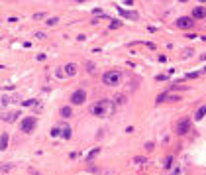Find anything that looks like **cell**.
<instances>
[{"mask_svg":"<svg viewBox=\"0 0 206 175\" xmlns=\"http://www.w3.org/2000/svg\"><path fill=\"white\" fill-rule=\"evenodd\" d=\"M167 100H169V93H161L159 97L155 98V103H157V104H161V103H167Z\"/></svg>","mask_w":206,"mask_h":175,"instance_id":"cell-13","label":"cell"},{"mask_svg":"<svg viewBox=\"0 0 206 175\" xmlns=\"http://www.w3.org/2000/svg\"><path fill=\"white\" fill-rule=\"evenodd\" d=\"M102 83H104L106 87H116V85H120L122 83V73L120 71H106L104 75H102Z\"/></svg>","mask_w":206,"mask_h":175,"instance_id":"cell-2","label":"cell"},{"mask_svg":"<svg viewBox=\"0 0 206 175\" xmlns=\"http://www.w3.org/2000/svg\"><path fill=\"white\" fill-rule=\"evenodd\" d=\"M98 154H100V148H94V150H90V151H88V156H86V162H92V159L96 157Z\"/></svg>","mask_w":206,"mask_h":175,"instance_id":"cell-10","label":"cell"},{"mask_svg":"<svg viewBox=\"0 0 206 175\" xmlns=\"http://www.w3.org/2000/svg\"><path fill=\"white\" fill-rule=\"evenodd\" d=\"M35 104V100L33 98H29V100H24V103H22V106H33Z\"/></svg>","mask_w":206,"mask_h":175,"instance_id":"cell-19","label":"cell"},{"mask_svg":"<svg viewBox=\"0 0 206 175\" xmlns=\"http://www.w3.org/2000/svg\"><path fill=\"white\" fill-rule=\"evenodd\" d=\"M35 126H38V120H35L33 116H26V118H22V122H20V130H22L24 134L33 132Z\"/></svg>","mask_w":206,"mask_h":175,"instance_id":"cell-3","label":"cell"},{"mask_svg":"<svg viewBox=\"0 0 206 175\" xmlns=\"http://www.w3.org/2000/svg\"><path fill=\"white\" fill-rule=\"evenodd\" d=\"M204 71H206V69H204Z\"/></svg>","mask_w":206,"mask_h":175,"instance_id":"cell-29","label":"cell"},{"mask_svg":"<svg viewBox=\"0 0 206 175\" xmlns=\"http://www.w3.org/2000/svg\"><path fill=\"white\" fill-rule=\"evenodd\" d=\"M61 128H63V134H61V136H63V138H71V134H73L71 128H69V126H61Z\"/></svg>","mask_w":206,"mask_h":175,"instance_id":"cell-17","label":"cell"},{"mask_svg":"<svg viewBox=\"0 0 206 175\" xmlns=\"http://www.w3.org/2000/svg\"><path fill=\"white\" fill-rule=\"evenodd\" d=\"M118 12H120L122 16H126V18H131V20H136V18H137V14H136V12H126V10H122V8L118 10Z\"/></svg>","mask_w":206,"mask_h":175,"instance_id":"cell-14","label":"cell"},{"mask_svg":"<svg viewBox=\"0 0 206 175\" xmlns=\"http://www.w3.org/2000/svg\"><path fill=\"white\" fill-rule=\"evenodd\" d=\"M0 142H2V144H0V150L4 151L6 148H8V134H6V132L2 134V138H0Z\"/></svg>","mask_w":206,"mask_h":175,"instance_id":"cell-12","label":"cell"},{"mask_svg":"<svg viewBox=\"0 0 206 175\" xmlns=\"http://www.w3.org/2000/svg\"><path fill=\"white\" fill-rule=\"evenodd\" d=\"M188 130H190V118H181L179 122H177V126H175V132L179 136H185Z\"/></svg>","mask_w":206,"mask_h":175,"instance_id":"cell-4","label":"cell"},{"mask_svg":"<svg viewBox=\"0 0 206 175\" xmlns=\"http://www.w3.org/2000/svg\"><path fill=\"white\" fill-rule=\"evenodd\" d=\"M8 103H10V98H8V97H6V94H4V97H2V106H6Z\"/></svg>","mask_w":206,"mask_h":175,"instance_id":"cell-22","label":"cell"},{"mask_svg":"<svg viewBox=\"0 0 206 175\" xmlns=\"http://www.w3.org/2000/svg\"><path fill=\"white\" fill-rule=\"evenodd\" d=\"M204 116H206V104H204V106H200V108L196 110V114H194V120H200V118H204Z\"/></svg>","mask_w":206,"mask_h":175,"instance_id":"cell-9","label":"cell"},{"mask_svg":"<svg viewBox=\"0 0 206 175\" xmlns=\"http://www.w3.org/2000/svg\"><path fill=\"white\" fill-rule=\"evenodd\" d=\"M47 24H49V26H53V24H57V18H49V20H47Z\"/></svg>","mask_w":206,"mask_h":175,"instance_id":"cell-24","label":"cell"},{"mask_svg":"<svg viewBox=\"0 0 206 175\" xmlns=\"http://www.w3.org/2000/svg\"><path fill=\"white\" fill-rule=\"evenodd\" d=\"M167 79H169L167 75H157V81H167Z\"/></svg>","mask_w":206,"mask_h":175,"instance_id":"cell-25","label":"cell"},{"mask_svg":"<svg viewBox=\"0 0 206 175\" xmlns=\"http://www.w3.org/2000/svg\"><path fill=\"white\" fill-rule=\"evenodd\" d=\"M73 2H85V0H73Z\"/></svg>","mask_w":206,"mask_h":175,"instance_id":"cell-27","label":"cell"},{"mask_svg":"<svg viewBox=\"0 0 206 175\" xmlns=\"http://www.w3.org/2000/svg\"><path fill=\"white\" fill-rule=\"evenodd\" d=\"M61 134H63V128H61V126H55V128H51V136H53V138L61 136Z\"/></svg>","mask_w":206,"mask_h":175,"instance_id":"cell-15","label":"cell"},{"mask_svg":"<svg viewBox=\"0 0 206 175\" xmlns=\"http://www.w3.org/2000/svg\"><path fill=\"white\" fill-rule=\"evenodd\" d=\"M63 71H65V75H67V77H75L79 69H77V65H75V63H67Z\"/></svg>","mask_w":206,"mask_h":175,"instance_id":"cell-7","label":"cell"},{"mask_svg":"<svg viewBox=\"0 0 206 175\" xmlns=\"http://www.w3.org/2000/svg\"><path fill=\"white\" fill-rule=\"evenodd\" d=\"M193 24H194V18H193V16H183V18L177 20V26L183 28V30H188V28H193Z\"/></svg>","mask_w":206,"mask_h":175,"instance_id":"cell-6","label":"cell"},{"mask_svg":"<svg viewBox=\"0 0 206 175\" xmlns=\"http://www.w3.org/2000/svg\"><path fill=\"white\" fill-rule=\"evenodd\" d=\"M85 65H86V71H90V73L96 71V67H94V63H92V61H86Z\"/></svg>","mask_w":206,"mask_h":175,"instance_id":"cell-18","label":"cell"},{"mask_svg":"<svg viewBox=\"0 0 206 175\" xmlns=\"http://www.w3.org/2000/svg\"><path fill=\"white\" fill-rule=\"evenodd\" d=\"M16 118H18V112H14V114H10V116H8V118H6V120H8V122H14Z\"/></svg>","mask_w":206,"mask_h":175,"instance_id":"cell-20","label":"cell"},{"mask_svg":"<svg viewBox=\"0 0 206 175\" xmlns=\"http://www.w3.org/2000/svg\"><path fill=\"white\" fill-rule=\"evenodd\" d=\"M118 26H120V22H118V20L116 22H110V28H112V30H114V28H118Z\"/></svg>","mask_w":206,"mask_h":175,"instance_id":"cell-23","label":"cell"},{"mask_svg":"<svg viewBox=\"0 0 206 175\" xmlns=\"http://www.w3.org/2000/svg\"><path fill=\"white\" fill-rule=\"evenodd\" d=\"M196 2H206V0H196Z\"/></svg>","mask_w":206,"mask_h":175,"instance_id":"cell-28","label":"cell"},{"mask_svg":"<svg viewBox=\"0 0 206 175\" xmlns=\"http://www.w3.org/2000/svg\"><path fill=\"white\" fill-rule=\"evenodd\" d=\"M206 16V8H202V6H196V8L193 10V18H204Z\"/></svg>","mask_w":206,"mask_h":175,"instance_id":"cell-8","label":"cell"},{"mask_svg":"<svg viewBox=\"0 0 206 175\" xmlns=\"http://www.w3.org/2000/svg\"><path fill=\"white\" fill-rule=\"evenodd\" d=\"M85 100H86V93L83 89H79V91H75V93L71 94V104H75V106L85 104Z\"/></svg>","mask_w":206,"mask_h":175,"instance_id":"cell-5","label":"cell"},{"mask_svg":"<svg viewBox=\"0 0 206 175\" xmlns=\"http://www.w3.org/2000/svg\"><path fill=\"white\" fill-rule=\"evenodd\" d=\"M114 106H116V103L114 100H96L92 106H90V114H94V116H108L110 112H114Z\"/></svg>","mask_w":206,"mask_h":175,"instance_id":"cell-1","label":"cell"},{"mask_svg":"<svg viewBox=\"0 0 206 175\" xmlns=\"http://www.w3.org/2000/svg\"><path fill=\"white\" fill-rule=\"evenodd\" d=\"M171 165H173V156H167L165 162H163V167L165 169H171Z\"/></svg>","mask_w":206,"mask_h":175,"instance_id":"cell-16","label":"cell"},{"mask_svg":"<svg viewBox=\"0 0 206 175\" xmlns=\"http://www.w3.org/2000/svg\"><path fill=\"white\" fill-rule=\"evenodd\" d=\"M143 162H147L145 157H136V163H143Z\"/></svg>","mask_w":206,"mask_h":175,"instance_id":"cell-26","label":"cell"},{"mask_svg":"<svg viewBox=\"0 0 206 175\" xmlns=\"http://www.w3.org/2000/svg\"><path fill=\"white\" fill-rule=\"evenodd\" d=\"M198 77V73L194 71V73H187V79H196Z\"/></svg>","mask_w":206,"mask_h":175,"instance_id":"cell-21","label":"cell"},{"mask_svg":"<svg viewBox=\"0 0 206 175\" xmlns=\"http://www.w3.org/2000/svg\"><path fill=\"white\" fill-rule=\"evenodd\" d=\"M59 112H61V116H63V118H69V116L73 114V108H71V106H63Z\"/></svg>","mask_w":206,"mask_h":175,"instance_id":"cell-11","label":"cell"}]
</instances>
